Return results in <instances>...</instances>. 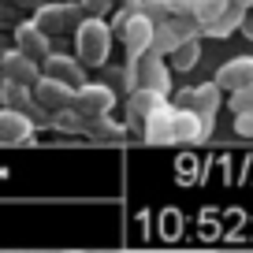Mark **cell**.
I'll list each match as a JSON object with an SVG mask.
<instances>
[{
    "mask_svg": "<svg viewBox=\"0 0 253 253\" xmlns=\"http://www.w3.org/2000/svg\"><path fill=\"white\" fill-rule=\"evenodd\" d=\"M231 4H238V8H253V0H231Z\"/></svg>",
    "mask_w": 253,
    "mask_h": 253,
    "instance_id": "obj_30",
    "label": "cell"
},
{
    "mask_svg": "<svg viewBox=\"0 0 253 253\" xmlns=\"http://www.w3.org/2000/svg\"><path fill=\"white\" fill-rule=\"evenodd\" d=\"M0 71H4V79L8 82H19V86H38L41 71H38V60H30L26 52H19V48H11V52H0Z\"/></svg>",
    "mask_w": 253,
    "mask_h": 253,
    "instance_id": "obj_8",
    "label": "cell"
},
{
    "mask_svg": "<svg viewBox=\"0 0 253 253\" xmlns=\"http://www.w3.org/2000/svg\"><path fill=\"white\" fill-rule=\"evenodd\" d=\"M231 108H235V116H242V112H253V82L231 93Z\"/></svg>",
    "mask_w": 253,
    "mask_h": 253,
    "instance_id": "obj_24",
    "label": "cell"
},
{
    "mask_svg": "<svg viewBox=\"0 0 253 253\" xmlns=\"http://www.w3.org/2000/svg\"><path fill=\"white\" fill-rule=\"evenodd\" d=\"M15 48L26 52L30 60H45L48 56V34H41L34 23H19L15 26Z\"/></svg>",
    "mask_w": 253,
    "mask_h": 253,
    "instance_id": "obj_12",
    "label": "cell"
},
{
    "mask_svg": "<svg viewBox=\"0 0 253 253\" xmlns=\"http://www.w3.org/2000/svg\"><path fill=\"white\" fill-rule=\"evenodd\" d=\"M205 126H201V119L194 116V112H186V108H175V126H171V142H186V145H194V142H205Z\"/></svg>",
    "mask_w": 253,
    "mask_h": 253,
    "instance_id": "obj_15",
    "label": "cell"
},
{
    "mask_svg": "<svg viewBox=\"0 0 253 253\" xmlns=\"http://www.w3.org/2000/svg\"><path fill=\"white\" fill-rule=\"evenodd\" d=\"M235 134H238V138H253V112L235 116Z\"/></svg>",
    "mask_w": 253,
    "mask_h": 253,
    "instance_id": "obj_27",
    "label": "cell"
},
{
    "mask_svg": "<svg viewBox=\"0 0 253 253\" xmlns=\"http://www.w3.org/2000/svg\"><path fill=\"white\" fill-rule=\"evenodd\" d=\"M238 30H242L246 38L253 41V11H246V19H242V26H238Z\"/></svg>",
    "mask_w": 253,
    "mask_h": 253,
    "instance_id": "obj_29",
    "label": "cell"
},
{
    "mask_svg": "<svg viewBox=\"0 0 253 253\" xmlns=\"http://www.w3.org/2000/svg\"><path fill=\"white\" fill-rule=\"evenodd\" d=\"M82 4H41L38 11H34V19L30 23L38 26L41 34H67V30H75V26L82 23Z\"/></svg>",
    "mask_w": 253,
    "mask_h": 253,
    "instance_id": "obj_3",
    "label": "cell"
},
{
    "mask_svg": "<svg viewBox=\"0 0 253 253\" xmlns=\"http://www.w3.org/2000/svg\"><path fill=\"white\" fill-rule=\"evenodd\" d=\"M79 4H82V11H86V15H97V19H101L104 11L116 4V0H79Z\"/></svg>",
    "mask_w": 253,
    "mask_h": 253,
    "instance_id": "obj_26",
    "label": "cell"
},
{
    "mask_svg": "<svg viewBox=\"0 0 253 253\" xmlns=\"http://www.w3.org/2000/svg\"><path fill=\"white\" fill-rule=\"evenodd\" d=\"M30 134H34V123L23 116V112L0 108V142L19 145V142H30Z\"/></svg>",
    "mask_w": 253,
    "mask_h": 253,
    "instance_id": "obj_13",
    "label": "cell"
},
{
    "mask_svg": "<svg viewBox=\"0 0 253 253\" xmlns=\"http://www.w3.org/2000/svg\"><path fill=\"white\" fill-rule=\"evenodd\" d=\"M52 126L63 130V134H82V130H86V119L75 108H60V112H52Z\"/></svg>",
    "mask_w": 253,
    "mask_h": 253,
    "instance_id": "obj_22",
    "label": "cell"
},
{
    "mask_svg": "<svg viewBox=\"0 0 253 253\" xmlns=\"http://www.w3.org/2000/svg\"><path fill=\"white\" fill-rule=\"evenodd\" d=\"M179 45H182V38L171 30V23H157V30H153V52L157 56H171Z\"/></svg>",
    "mask_w": 253,
    "mask_h": 253,
    "instance_id": "obj_20",
    "label": "cell"
},
{
    "mask_svg": "<svg viewBox=\"0 0 253 253\" xmlns=\"http://www.w3.org/2000/svg\"><path fill=\"white\" fill-rule=\"evenodd\" d=\"M220 93L223 89L216 82H205V86H190V89H179V108L194 112L205 126V134H212V123H216V108H220Z\"/></svg>",
    "mask_w": 253,
    "mask_h": 253,
    "instance_id": "obj_2",
    "label": "cell"
},
{
    "mask_svg": "<svg viewBox=\"0 0 253 253\" xmlns=\"http://www.w3.org/2000/svg\"><path fill=\"white\" fill-rule=\"evenodd\" d=\"M71 97H75L71 86H63V82H56V79H45V75H41L38 86H34V101H38L41 108H48V112L71 108Z\"/></svg>",
    "mask_w": 253,
    "mask_h": 253,
    "instance_id": "obj_10",
    "label": "cell"
},
{
    "mask_svg": "<svg viewBox=\"0 0 253 253\" xmlns=\"http://www.w3.org/2000/svg\"><path fill=\"white\" fill-rule=\"evenodd\" d=\"M198 60H201V45H198V38L182 41V45L171 52V67H175V71H190V67H194Z\"/></svg>",
    "mask_w": 253,
    "mask_h": 253,
    "instance_id": "obj_21",
    "label": "cell"
},
{
    "mask_svg": "<svg viewBox=\"0 0 253 253\" xmlns=\"http://www.w3.org/2000/svg\"><path fill=\"white\" fill-rule=\"evenodd\" d=\"M0 104H4V108L8 112H30V104H34V89L30 86H19V82H0Z\"/></svg>",
    "mask_w": 253,
    "mask_h": 253,
    "instance_id": "obj_17",
    "label": "cell"
},
{
    "mask_svg": "<svg viewBox=\"0 0 253 253\" xmlns=\"http://www.w3.org/2000/svg\"><path fill=\"white\" fill-rule=\"evenodd\" d=\"M212 82L220 89H231V93L242 89V86H250V82H253V56H235V60H227L220 71H216Z\"/></svg>",
    "mask_w": 253,
    "mask_h": 253,
    "instance_id": "obj_9",
    "label": "cell"
},
{
    "mask_svg": "<svg viewBox=\"0 0 253 253\" xmlns=\"http://www.w3.org/2000/svg\"><path fill=\"white\" fill-rule=\"evenodd\" d=\"M101 86H108L116 97H126L138 89V79H134V63L126 60L123 67H108V71L101 75Z\"/></svg>",
    "mask_w": 253,
    "mask_h": 253,
    "instance_id": "obj_16",
    "label": "cell"
},
{
    "mask_svg": "<svg viewBox=\"0 0 253 253\" xmlns=\"http://www.w3.org/2000/svg\"><path fill=\"white\" fill-rule=\"evenodd\" d=\"M86 130H93V134H104V138H116V134H123V126L108 123V116H101V119H89V123H86Z\"/></svg>",
    "mask_w": 253,
    "mask_h": 253,
    "instance_id": "obj_25",
    "label": "cell"
},
{
    "mask_svg": "<svg viewBox=\"0 0 253 253\" xmlns=\"http://www.w3.org/2000/svg\"><path fill=\"white\" fill-rule=\"evenodd\" d=\"M171 126H175V108L171 104H160V108L142 123V134H145L149 145H168L171 142Z\"/></svg>",
    "mask_w": 253,
    "mask_h": 253,
    "instance_id": "obj_11",
    "label": "cell"
},
{
    "mask_svg": "<svg viewBox=\"0 0 253 253\" xmlns=\"http://www.w3.org/2000/svg\"><path fill=\"white\" fill-rule=\"evenodd\" d=\"M75 48H79V63L104 67V60L112 52V26L97 15H86L75 26Z\"/></svg>",
    "mask_w": 253,
    "mask_h": 253,
    "instance_id": "obj_1",
    "label": "cell"
},
{
    "mask_svg": "<svg viewBox=\"0 0 253 253\" xmlns=\"http://www.w3.org/2000/svg\"><path fill=\"white\" fill-rule=\"evenodd\" d=\"M171 23V30L179 34L182 41H190V38H201V23L194 15H175V19H168Z\"/></svg>",
    "mask_w": 253,
    "mask_h": 253,
    "instance_id": "obj_23",
    "label": "cell"
},
{
    "mask_svg": "<svg viewBox=\"0 0 253 253\" xmlns=\"http://www.w3.org/2000/svg\"><path fill=\"white\" fill-rule=\"evenodd\" d=\"M153 30H157V23H153L149 15H130L123 26H119V41H123L126 48V60H138L142 52H149L153 48Z\"/></svg>",
    "mask_w": 253,
    "mask_h": 253,
    "instance_id": "obj_6",
    "label": "cell"
},
{
    "mask_svg": "<svg viewBox=\"0 0 253 253\" xmlns=\"http://www.w3.org/2000/svg\"><path fill=\"white\" fill-rule=\"evenodd\" d=\"M175 15H194V0H168V19Z\"/></svg>",
    "mask_w": 253,
    "mask_h": 253,
    "instance_id": "obj_28",
    "label": "cell"
},
{
    "mask_svg": "<svg viewBox=\"0 0 253 253\" xmlns=\"http://www.w3.org/2000/svg\"><path fill=\"white\" fill-rule=\"evenodd\" d=\"M130 63H134V79H138L142 89H157L160 97L171 93V67L164 63V56H157L149 48V52H142L138 60H130Z\"/></svg>",
    "mask_w": 253,
    "mask_h": 253,
    "instance_id": "obj_5",
    "label": "cell"
},
{
    "mask_svg": "<svg viewBox=\"0 0 253 253\" xmlns=\"http://www.w3.org/2000/svg\"><path fill=\"white\" fill-rule=\"evenodd\" d=\"M41 75L63 82V86H71V89L86 86V71H82V63L71 60V56H60V52H48L45 60H41Z\"/></svg>",
    "mask_w": 253,
    "mask_h": 253,
    "instance_id": "obj_7",
    "label": "cell"
},
{
    "mask_svg": "<svg viewBox=\"0 0 253 253\" xmlns=\"http://www.w3.org/2000/svg\"><path fill=\"white\" fill-rule=\"evenodd\" d=\"M71 108L89 123V119H101V116H108V112L116 108V93H112L108 86H101V82H86V86L75 89Z\"/></svg>",
    "mask_w": 253,
    "mask_h": 253,
    "instance_id": "obj_4",
    "label": "cell"
},
{
    "mask_svg": "<svg viewBox=\"0 0 253 253\" xmlns=\"http://www.w3.org/2000/svg\"><path fill=\"white\" fill-rule=\"evenodd\" d=\"M0 82H4V71H0Z\"/></svg>",
    "mask_w": 253,
    "mask_h": 253,
    "instance_id": "obj_31",
    "label": "cell"
},
{
    "mask_svg": "<svg viewBox=\"0 0 253 253\" xmlns=\"http://www.w3.org/2000/svg\"><path fill=\"white\" fill-rule=\"evenodd\" d=\"M227 8H231V0H194V19L201 23V34H205V26L216 23Z\"/></svg>",
    "mask_w": 253,
    "mask_h": 253,
    "instance_id": "obj_19",
    "label": "cell"
},
{
    "mask_svg": "<svg viewBox=\"0 0 253 253\" xmlns=\"http://www.w3.org/2000/svg\"><path fill=\"white\" fill-rule=\"evenodd\" d=\"M160 104H168V101L157 93V89H142V86H138L134 93H126V119H138V123H145V119H149L153 112L160 108Z\"/></svg>",
    "mask_w": 253,
    "mask_h": 253,
    "instance_id": "obj_14",
    "label": "cell"
},
{
    "mask_svg": "<svg viewBox=\"0 0 253 253\" xmlns=\"http://www.w3.org/2000/svg\"><path fill=\"white\" fill-rule=\"evenodd\" d=\"M246 11H250V8H238V4H231V8L223 11V15L216 19V23H209V26H205V34H209V38H231V34H235L238 26H242Z\"/></svg>",
    "mask_w": 253,
    "mask_h": 253,
    "instance_id": "obj_18",
    "label": "cell"
}]
</instances>
